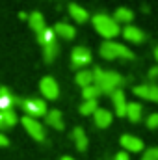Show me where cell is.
<instances>
[{
	"instance_id": "6da1fadb",
	"label": "cell",
	"mask_w": 158,
	"mask_h": 160,
	"mask_svg": "<svg viewBox=\"0 0 158 160\" xmlns=\"http://www.w3.org/2000/svg\"><path fill=\"white\" fill-rule=\"evenodd\" d=\"M93 84H95L102 93L112 95L114 91L121 89V86L125 84V78H123L119 73L102 71L101 67H95V69H93Z\"/></svg>"
},
{
	"instance_id": "7a4b0ae2",
	"label": "cell",
	"mask_w": 158,
	"mask_h": 160,
	"mask_svg": "<svg viewBox=\"0 0 158 160\" xmlns=\"http://www.w3.org/2000/svg\"><path fill=\"white\" fill-rule=\"evenodd\" d=\"M91 22H93V28H95L106 41H114L119 34H121V28H119L117 22L114 21V17H110V15H106V13H97V15H93Z\"/></svg>"
},
{
	"instance_id": "3957f363",
	"label": "cell",
	"mask_w": 158,
	"mask_h": 160,
	"mask_svg": "<svg viewBox=\"0 0 158 160\" xmlns=\"http://www.w3.org/2000/svg\"><path fill=\"white\" fill-rule=\"evenodd\" d=\"M99 54L104 58V60H117V58H125V60H132L134 58V52L128 50L125 45L116 43V41H104L99 48Z\"/></svg>"
},
{
	"instance_id": "277c9868",
	"label": "cell",
	"mask_w": 158,
	"mask_h": 160,
	"mask_svg": "<svg viewBox=\"0 0 158 160\" xmlns=\"http://www.w3.org/2000/svg\"><path fill=\"white\" fill-rule=\"evenodd\" d=\"M17 102L21 104V108L24 110V114L30 116V118H34V119L47 116V112H48L47 102L43 99H19Z\"/></svg>"
},
{
	"instance_id": "5b68a950",
	"label": "cell",
	"mask_w": 158,
	"mask_h": 160,
	"mask_svg": "<svg viewBox=\"0 0 158 160\" xmlns=\"http://www.w3.org/2000/svg\"><path fill=\"white\" fill-rule=\"evenodd\" d=\"M39 91L41 95L48 101H56L60 97V86L52 77H43L39 82Z\"/></svg>"
},
{
	"instance_id": "8992f818",
	"label": "cell",
	"mask_w": 158,
	"mask_h": 160,
	"mask_svg": "<svg viewBox=\"0 0 158 160\" xmlns=\"http://www.w3.org/2000/svg\"><path fill=\"white\" fill-rule=\"evenodd\" d=\"M22 127L26 128V132L34 138V140H37V142H43L45 140V128H43V125H41L37 119H34V118H30V116H24L22 119Z\"/></svg>"
},
{
	"instance_id": "52a82bcc",
	"label": "cell",
	"mask_w": 158,
	"mask_h": 160,
	"mask_svg": "<svg viewBox=\"0 0 158 160\" xmlns=\"http://www.w3.org/2000/svg\"><path fill=\"white\" fill-rule=\"evenodd\" d=\"M89 62H91L89 48H86V47H75L73 48V52H71V63H73V67H77V69L82 71V67H86Z\"/></svg>"
},
{
	"instance_id": "ba28073f",
	"label": "cell",
	"mask_w": 158,
	"mask_h": 160,
	"mask_svg": "<svg viewBox=\"0 0 158 160\" xmlns=\"http://www.w3.org/2000/svg\"><path fill=\"white\" fill-rule=\"evenodd\" d=\"M132 91H134L136 97H141V99L158 102V88L153 86V84H140V86H134Z\"/></svg>"
},
{
	"instance_id": "9c48e42d",
	"label": "cell",
	"mask_w": 158,
	"mask_h": 160,
	"mask_svg": "<svg viewBox=\"0 0 158 160\" xmlns=\"http://www.w3.org/2000/svg\"><path fill=\"white\" fill-rule=\"evenodd\" d=\"M121 145L126 153H140L143 151V140H140L138 136L132 134H123L121 136Z\"/></svg>"
},
{
	"instance_id": "30bf717a",
	"label": "cell",
	"mask_w": 158,
	"mask_h": 160,
	"mask_svg": "<svg viewBox=\"0 0 158 160\" xmlns=\"http://www.w3.org/2000/svg\"><path fill=\"white\" fill-rule=\"evenodd\" d=\"M112 102H114L116 116L125 118V116H126V97H125L123 89H117V91H114V93H112Z\"/></svg>"
},
{
	"instance_id": "8fae6325",
	"label": "cell",
	"mask_w": 158,
	"mask_h": 160,
	"mask_svg": "<svg viewBox=\"0 0 158 160\" xmlns=\"http://www.w3.org/2000/svg\"><path fill=\"white\" fill-rule=\"evenodd\" d=\"M121 34H123V38H125V39L130 41V43H143V41H145V34H143L140 28L132 26V24L125 26V28L121 30Z\"/></svg>"
},
{
	"instance_id": "7c38bea8",
	"label": "cell",
	"mask_w": 158,
	"mask_h": 160,
	"mask_svg": "<svg viewBox=\"0 0 158 160\" xmlns=\"http://www.w3.org/2000/svg\"><path fill=\"white\" fill-rule=\"evenodd\" d=\"M52 30H54L56 38H62V39H67V41H71L75 36H77L75 28H73L69 22H56Z\"/></svg>"
},
{
	"instance_id": "4fadbf2b",
	"label": "cell",
	"mask_w": 158,
	"mask_h": 160,
	"mask_svg": "<svg viewBox=\"0 0 158 160\" xmlns=\"http://www.w3.org/2000/svg\"><path fill=\"white\" fill-rule=\"evenodd\" d=\"M112 118H114L112 112L106 110V108H99V110L93 114V121H95V125H97L99 128H106V127H110Z\"/></svg>"
},
{
	"instance_id": "5bb4252c",
	"label": "cell",
	"mask_w": 158,
	"mask_h": 160,
	"mask_svg": "<svg viewBox=\"0 0 158 160\" xmlns=\"http://www.w3.org/2000/svg\"><path fill=\"white\" fill-rule=\"evenodd\" d=\"M45 121H47V125H50L56 130H63V127H65L63 125V116H62L60 110H48L47 116H45Z\"/></svg>"
},
{
	"instance_id": "9a60e30c",
	"label": "cell",
	"mask_w": 158,
	"mask_h": 160,
	"mask_svg": "<svg viewBox=\"0 0 158 160\" xmlns=\"http://www.w3.org/2000/svg\"><path fill=\"white\" fill-rule=\"evenodd\" d=\"M17 101L19 99H15L7 88H0V110H11Z\"/></svg>"
},
{
	"instance_id": "2e32d148",
	"label": "cell",
	"mask_w": 158,
	"mask_h": 160,
	"mask_svg": "<svg viewBox=\"0 0 158 160\" xmlns=\"http://www.w3.org/2000/svg\"><path fill=\"white\" fill-rule=\"evenodd\" d=\"M28 22H30V28H32L37 36H39L45 28H47V26H45V19H43V15H41L39 11L30 13V15H28Z\"/></svg>"
},
{
	"instance_id": "e0dca14e",
	"label": "cell",
	"mask_w": 158,
	"mask_h": 160,
	"mask_svg": "<svg viewBox=\"0 0 158 160\" xmlns=\"http://www.w3.org/2000/svg\"><path fill=\"white\" fill-rule=\"evenodd\" d=\"M141 114H143V106L140 102H126V118L132 123H138L141 119Z\"/></svg>"
},
{
	"instance_id": "ac0fdd59",
	"label": "cell",
	"mask_w": 158,
	"mask_h": 160,
	"mask_svg": "<svg viewBox=\"0 0 158 160\" xmlns=\"http://www.w3.org/2000/svg\"><path fill=\"white\" fill-rule=\"evenodd\" d=\"M69 15L73 17V21H77L80 24H84L87 19H89V15H87V11L78 6V4H69Z\"/></svg>"
},
{
	"instance_id": "d6986e66",
	"label": "cell",
	"mask_w": 158,
	"mask_h": 160,
	"mask_svg": "<svg viewBox=\"0 0 158 160\" xmlns=\"http://www.w3.org/2000/svg\"><path fill=\"white\" fill-rule=\"evenodd\" d=\"M132 19H134V13H132L128 8H117L116 13H114V21H116L117 24L125 22V24L128 26V24L132 22Z\"/></svg>"
},
{
	"instance_id": "ffe728a7",
	"label": "cell",
	"mask_w": 158,
	"mask_h": 160,
	"mask_svg": "<svg viewBox=\"0 0 158 160\" xmlns=\"http://www.w3.org/2000/svg\"><path fill=\"white\" fill-rule=\"evenodd\" d=\"M73 140H75V145H77V149H78V151L84 153V151L87 149V136H86L84 128L77 127V128L73 130Z\"/></svg>"
},
{
	"instance_id": "44dd1931",
	"label": "cell",
	"mask_w": 158,
	"mask_h": 160,
	"mask_svg": "<svg viewBox=\"0 0 158 160\" xmlns=\"http://www.w3.org/2000/svg\"><path fill=\"white\" fill-rule=\"evenodd\" d=\"M37 41H39L41 47H48V45L58 43V41H56V34H54V30H52V28H45L39 36H37Z\"/></svg>"
},
{
	"instance_id": "7402d4cb",
	"label": "cell",
	"mask_w": 158,
	"mask_h": 160,
	"mask_svg": "<svg viewBox=\"0 0 158 160\" xmlns=\"http://www.w3.org/2000/svg\"><path fill=\"white\" fill-rule=\"evenodd\" d=\"M77 84H78L80 88L84 89V88H87V86H91L93 84V71H87V69H82L77 73Z\"/></svg>"
},
{
	"instance_id": "603a6c76",
	"label": "cell",
	"mask_w": 158,
	"mask_h": 160,
	"mask_svg": "<svg viewBox=\"0 0 158 160\" xmlns=\"http://www.w3.org/2000/svg\"><path fill=\"white\" fill-rule=\"evenodd\" d=\"M0 121H2V127H13L19 121V118H17L13 108L11 110H0Z\"/></svg>"
},
{
	"instance_id": "cb8c5ba5",
	"label": "cell",
	"mask_w": 158,
	"mask_h": 160,
	"mask_svg": "<svg viewBox=\"0 0 158 160\" xmlns=\"http://www.w3.org/2000/svg\"><path fill=\"white\" fill-rule=\"evenodd\" d=\"M101 95H102V91H101L95 84H91V86H87V88L82 89V97H84V101H97Z\"/></svg>"
},
{
	"instance_id": "d4e9b609",
	"label": "cell",
	"mask_w": 158,
	"mask_h": 160,
	"mask_svg": "<svg viewBox=\"0 0 158 160\" xmlns=\"http://www.w3.org/2000/svg\"><path fill=\"white\" fill-rule=\"evenodd\" d=\"M80 114L82 116H93L97 110H99V104H97V101H84L82 104H80Z\"/></svg>"
},
{
	"instance_id": "484cf974",
	"label": "cell",
	"mask_w": 158,
	"mask_h": 160,
	"mask_svg": "<svg viewBox=\"0 0 158 160\" xmlns=\"http://www.w3.org/2000/svg\"><path fill=\"white\" fill-rule=\"evenodd\" d=\"M58 50H60L58 43H54V45H48V47H43V58H45V62H47V63L54 62V58L58 56Z\"/></svg>"
},
{
	"instance_id": "4316f807",
	"label": "cell",
	"mask_w": 158,
	"mask_h": 160,
	"mask_svg": "<svg viewBox=\"0 0 158 160\" xmlns=\"http://www.w3.org/2000/svg\"><path fill=\"white\" fill-rule=\"evenodd\" d=\"M141 160H158V147H151V149L143 151Z\"/></svg>"
},
{
	"instance_id": "83f0119b",
	"label": "cell",
	"mask_w": 158,
	"mask_h": 160,
	"mask_svg": "<svg viewBox=\"0 0 158 160\" xmlns=\"http://www.w3.org/2000/svg\"><path fill=\"white\" fill-rule=\"evenodd\" d=\"M147 127L149 128H158V112L156 114H151L147 118Z\"/></svg>"
},
{
	"instance_id": "f1b7e54d",
	"label": "cell",
	"mask_w": 158,
	"mask_h": 160,
	"mask_svg": "<svg viewBox=\"0 0 158 160\" xmlns=\"http://www.w3.org/2000/svg\"><path fill=\"white\" fill-rule=\"evenodd\" d=\"M114 160H130V155H128L126 151H121V153L116 155V158H114Z\"/></svg>"
},
{
	"instance_id": "f546056e",
	"label": "cell",
	"mask_w": 158,
	"mask_h": 160,
	"mask_svg": "<svg viewBox=\"0 0 158 160\" xmlns=\"http://www.w3.org/2000/svg\"><path fill=\"white\" fill-rule=\"evenodd\" d=\"M6 145H9V140H7V138L0 132V147H6Z\"/></svg>"
},
{
	"instance_id": "4dcf8cb0",
	"label": "cell",
	"mask_w": 158,
	"mask_h": 160,
	"mask_svg": "<svg viewBox=\"0 0 158 160\" xmlns=\"http://www.w3.org/2000/svg\"><path fill=\"white\" fill-rule=\"evenodd\" d=\"M149 77H151V78H155V77H158V65H156V67H153V69L149 71Z\"/></svg>"
},
{
	"instance_id": "1f68e13d",
	"label": "cell",
	"mask_w": 158,
	"mask_h": 160,
	"mask_svg": "<svg viewBox=\"0 0 158 160\" xmlns=\"http://www.w3.org/2000/svg\"><path fill=\"white\" fill-rule=\"evenodd\" d=\"M155 58H156V62H158V47L155 48Z\"/></svg>"
},
{
	"instance_id": "d6a6232c",
	"label": "cell",
	"mask_w": 158,
	"mask_h": 160,
	"mask_svg": "<svg viewBox=\"0 0 158 160\" xmlns=\"http://www.w3.org/2000/svg\"><path fill=\"white\" fill-rule=\"evenodd\" d=\"M62 160H75V158H71V157H63Z\"/></svg>"
},
{
	"instance_id": "836d02e7",
	"label": "cell",
	"mask_w": 158,
	"mask_h": 160,
	"mask_svg": "<svg viewBox=\"0 0 158 160\" xmlns=\"http://www.w3.org/2000/svg\"><path fill=\"white\" fill-rule=\"evenodd\" d=\"M0 128H2V121H0Z\"/></svg>"
}]
</instances>
